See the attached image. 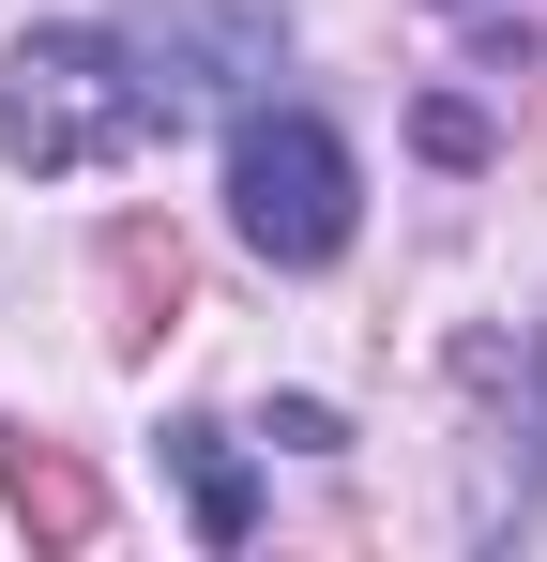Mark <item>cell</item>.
Returning <instances> with one entry per match:
<instances>
[{
	"label": "cell",
	"mask_w": 547,
	"mask_h": 562,
	"mask_svg": "<svg viewBox=\"0 0 547 562\" xmlns=\"http://www.w3.org/2000/svg\"><path fill=\"white\" fill-rule=\"evenodd\" d=\"M91 274H107V350H153L182 319V244L153 228V213H122L107 244H91Z\"/></svg>",
	"instance_id": "cell-6"
},
{
	"label": "cell",
	"mask_w": 547,
	"mask_h": 562,
	"mask_svg": "<svg viewBox=\"0 0 547 562\" xmlns=\"http://www.w3.org/2000/svg\"><path fill=\"white\" fill-rule=\"evenodd\" d=\"M289 61V0H168V15H122V92L137 137H182L213 106H244Z\"/></svg>",
	"instance_id": "cell-3"
},
{
	"label": "cell",
	"mask_w": 547,
	"mask_h": 562,
	"mask_svg": "<svg viewBox=\"0 0 547 562\" xmlns=\"http://www.w3.org/2000/svg\"><path fill=\"white\" fill-rule=\"evenodd\" d=\"M0 502H15L31 548H107V471L46 426H0Z\"/></svg>",
	"instance_id": "cell-5"
},
{
	"label": "cell",
	"mask_w": 547,
	"mask_h": 562,
	"mask_svg": "<svg viewBox=\"0 0 547 562\" xmlns=\"http://www.w3.org/2000/svg\"><path fill=\"white\" fill-rule=\"evenodd\" d=\"M0 153L15 168H107V153H137L122 15H46V31L0 46Z\"/></svg>",
	"instance_id": "cell-2"
},
{
	"label": "cell",
	"mask_w": 547,
	"mask_h": 562,
	"mask_svg": "<svg viewBox=\"0 0 547 562\" xmlns=\"http://www.w3.org/2000/svg\"><path fill=\"white\" fill-rule=\"evenodd\" d=\"M168 471H182L198 548H244V532H259V471H244V441H228L213 411H182V426H168Z\"/></svg>",
	"instance_id": "cell-7"
},
{
	"label": "cell",
	"mask_w": 547,
	"mask_h": 562,
	"mask_svg": "<svg viewBox=\"0 0 547 562\" xmlns=\"http://www.w3.org/2000/svg\"><path fill=\"white\" fill-rule=\"evenodd\" d=\"M456 395L487 411V486H471V532L502 548L547 502V335H471L456 350Z\"/></svg>",
	"instance_id": "cell-4"
},
{
	"label": "cell",
	"mask_w": 547,
	"mask_h": 562,
	"mask_svg": "<svg viewBox=\"0 0 547 562\" xmlns=\"http://www.w3.org/2000/svg\"><path fill=\"white\" fill-rule=\"evenodd\" d=\"M350 213H365V168H350V137L320 106H244L228 122V228L259 244L274 274H335Z\"/></svg>",
	"instance_id": "cell-1"
}]
</instances>
